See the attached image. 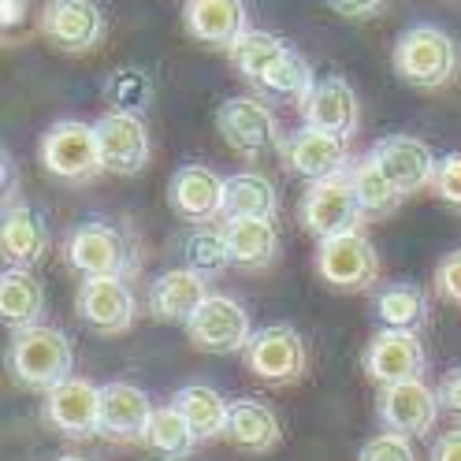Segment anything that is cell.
<instances>
[{"mask_svg":"<svg viewBox=\"0 0 461 461\" xmlns=\"http://www.w3.org/2000/svg\"><path fill=\"white\" fill-rule=\"evenodd\" d=\"M64 261L82 279H131L138 272V249L123 227L108 220H90L68 235Z\"/></svg>","mask_w":461,"mask_h":461,"instance_id":"6da1fadb","label":"cell"},{"mask_svg":"<svg viewBox=\"0 0 461 461\" xmlns=\"http://www.w3.org/2000/svg\"><path fill=\"white\" fill-rule=\"evenodd\" d=\"M461 52L443 26L417 23L394 41V71L417 90H443L457 78Z\"/></svg>","mask_w":461,"mask_h":461,"instance_id":"7a4b0ae2","label":"cell"},{"mask_svg":"<svg viewBox=\"0 0 461 461\" xmlns=\"http://www.w3.org/2000/svg\"><path fill=\"white\" fill-rule=\"evenodd\" d=\"M12 376L31 387V391H52L60 387L64 380H71V368H75V350H71V339L60 328H49V324H34V328H23L12 339Z\"/></svg>","mask_w":461,"mask_h":461,"instance_id":"3957f363","label":"cell"},{"mask_svg":"<svg viewBox=\"0 0 461 461\" xmlns=\"http://www.w3.org/2000/svg\"><path fill=\"white\" fill-rule=\"evenodd\" d=\"M38 157L45 164L49 176L64 179V183H90L97 179L104 164H101V146H97V131L82 120H60L41 134Z\"/></svg>","mask_w":461,"mask_h":461,"instance_id":"277c9868","label":"cell"},{"mask_svg":"<svg viewBox=\"0 0 461 461\" xmlns=\"http://www.w3.org/2000/svg\"><path fill=\"white\" fill-rule=\"evenodd\" d=\"M216 131L246 160H261L272 149H283V131L276 112L261 97H230L216 112Z\"/></svg>","mask_w":461,"mask_h":461,"instance_id":"5b68a950","label":"cell"},{"mask_svg":"<svg viewBox=\"0 0 461 461\" xmlns=\"http://www.w3.org/2000/svg\"><path fill=\"white\" fill-rule=\"evenodd\" d=\"M246 368L261 384L291 387L309 372L305 339L291 324H268L261 331H253V339L246 346Z\"/></svg>","mask_w":461,"mask_h":461,"instance_id":"8992f818","label":"cell"},{"mask_svg":"<svg viewBox=\"0 0 461 461\" xmlns=\"http://www.w3.org/2000/svg\"><path fill=\"white\" fill-rule=\"evenodd\" d=\"M361 220H365V212L357 205L350 167L339 171V176H331V179L309 183V190L302 197V223H305L309 235H316L324 242V239L346 235V230H357Z\"/></svg>","mask_w":461,"mask_h":461,"instance_id":"52a82bcc","label":"cell"},{"mask_svg":"<svg viewBox=\"0 0 461 461\" xmlns=\"http://www.w3.org/2000/svg\"><path fill=\"white\" fill-rule=\"evenodd\" d=\"M316 272H321V279L328 286H335V291L357 294V291L376 286L380 257L361 230H346V235L321 242V249H316Z\"/></svg>","mask_w":461,"mask_h":461,"instance_id":"ba28073f","label":"cell"},{"mask_svg":"<svg viewBox=\"0 0 461 461\" xmlns=\"http://www.w3.org/2000/svg\"><path fill=\"white\" fill-rule=\"evenodd\" d=\"M190 342L201 354H246V346L253 339L249 312L239 298L230 294H209V302L194 312V321L186 324Z\"/></svg>","mask_w":461,"mask_h":461,"instance_id":"9c48e42d","label":"cell"},{"mask_svg":"<svg viewBox=\"0 0 461 461\" xmlns=\"http://www.w3.org/2000/svg\"><path fill=\"white\" fill-rule=\"evenodd\" d=\"M38 31L60 52H90L104 41V12L97 0H49L38 15Z\"/></svg>","mask_w":461,"mask_h":461,"instance_id":"30bf717a","label":"cell"},{"mask_svg":"<svg viewBox=\"0 0 461 461\" xmlns=\"http://www.w3.org/2000/svg\"><path fill=\"white\" fill-rule=\"evenodd\" d=\"M368 160L376 164L384 176L391 179V186L410 197V194H420L436 183V153L428 149V141L413 138V134H391V138H380L376 146H372Z\"/></svg>","mask_w":461,"mask_h":461,"instance_id":"8fae6325","label":"cell"},{"mask_svg":"<svg viewBox=\"0 0 461 461\" xmlns=\"http://www.w3.org/2000/svg\"><path fill=\"white\" fill-rule=\"evenodd\" d=\"M94 131H97L101 164L108 176H138V171L149 164L153 141H149V127L141 115L108 112L94 123Z\"/></svg>","mask_w":461,"mask_h":461,"instance_id":"7c38bea8","label":"cell"},{"mask_svg":"<svg viewBox=\"0 0 461 461\" xmlns=\"http://www.w3.org/2000/svg\"><path fill=\"white\" fill-rule=\"evenodd\" d=\"M223 194L227 179L205 164H183L167 183V205L179 220L194 227H209L216 216H223Z\"/></svg>","mask_w":461,"mask_h":461,"instance_id":"4fadbf2b","label":"cell"},{"mask_svg":"<svg viewBox=\"0 0 461 461\" xmlns=\"http://www.w3.org/2000/svg\"><path fill=\"white\" fill-rule=\"evenodd\" d=\"M45 420L68 439L101 436V387L86 376H71L45 394Z\"/></svg>","mask_w":461,"mask_h":461,"instance_id":"5bb4252c","label":"cell"},{"mask_svg":"<svg viewBox=\"0 0 461 461\" xmlns=\"http://www.w3.org/2000/svg\"><path fill=\"white\" fill-rule=\"evenodd\" d=\"M428 354L417 331H380L365 350V372L380 387L424 380Z\"/></svg>","mask_w":461,"mask_h":461,"instance_id":"9a60e30c","label":"cell"},{"mask_svg":"<svg viewBox=\"0 0 461 461\" xmlns=\"http://www.w3.org/2000/svg\"><path fill=\"white\" fill-rule=\"evenodd\" d=\"M439 394L431 391L424 380H410V384H394L380 391L376 402V417L387 431H398V436H428L439 420Z\"/></svg>","mask_w":461,"mask_h":461,"instance_id":"2e32d148","label":"cell"},{"mask_svg":"<svg viewBox=\"0 0 461 461\" xmlns=\"http://www.w3.org/2000/svg\"><path fill=\"white\" fill-rule=\"evenodd\" d=\"M153 402L134 384H104L101 387V436L112 443H146L153 424Z\"/></svg>","mask_w":461,"mask_h":461,"instance_id":"e0dca14e","label":"cell"},{"mask_svg":"<svg viewBox=\"0 0 461 461\" xmlns=\"http://www.w3.org/2000/svg\"><path fill=\"white\" fill-rule=\"evenodd\" d=\"M75 309L86 324L101 335H123L134 324V291L127 286V279H82L78 294H75Z\"/></svg>","mask_w":461,"mask_h":461,"instance_id":"ac0fdd59","label":"cell"},{"mask_svg":"<svg viewBox=\"0 0 461 461\" xmlns=\"http://www.w3.org/2000/svg\"><path fill=\"white\" fill-rule=\"evenodd\" d=\"M302 115H305V127L350 141L361 123V104L346 78H321L312 86V94L302 101Z\"/></svg>","mask_w":461,"mask_h":461,"instance_id":"d6986e66","label":"cell"},{"mask_svg":"<svg viewBox=\"0 0 461 461\" xmlns=\"http://www.w3.org/2000/svg\"><path fill=\"white\" fill-rule=\"evenodd\" d=\"M183 23L194 41L223 52H230L246 31H253L246 0H186Z\"/></svg>","mask_w":461,"mask_h":461,"instance_id":"ffe728a7","label":"cell"},{"mask_svg":"<svg viewBox=\"0 0 461 461\" xmlns=\"http://www.w3.org/2000/svg\"><path fill=\"white\" fill-rule=\"evenodd\" d=\"M283 160L305 183H321V179H331V176H339V171L350 167L346 164L350 160V149H346V141L335 138V134L302 127L283 141Z\"/></svg>","mask_w":461,"mask_h":461,"instance_id":"44dd1931","label":"cell"},{"mask_svg":"<svg viewBox=\"0 0 461 461\" xmlns=\"http://www.w3.org/2000/svg\"><path fill=\"white\" fill-rule=\"evenodd\" d=\"M209 279L197 276L190 268H171L164 276L153 279L149 286V309L157 321H167V324H190L194 312L209 302Z\"/></svg>","mask_w":461,"mask_h":461,"instance_id":"7402d4cb","label":"cell"},{"mask_svg":"<svg viewBox=\"0 0 461 461\" xmlns=\"http://www.w3.org/2000/svg\"><path fill=\"white\" fill-rule=\"evenodd\" d=\"M49 249V230L41 223V216L23 205V201H12L5 205V223H0V253H5L8 268H31L38 265Z\"/></svg>","mask_w":461,"mask_h":461,"instance_id":"603a6c76","label":"cell"},{"mask_svg":"<svg viewBox=\"0 0 461 461\" xmlns=\"http://www.w3.org/2000/svg\"><path fill=\"white\" fill-rule=\"evenodd\" d=\"M223 239L230 253V268L265 272L279 257V235L272 220H227Z\"/></svg>","mask_w":461,"mask_h":461,"instance_id":"cb8c5ba5","label":"cell"},{"mask_svg":"<svg viewBox=\"0 0 461 461\" xmlns=\"http://www.w3.org/2000/svg\"><path fill=\"white\" fill-rule=\"evenodd\" d=\"M227 439L249 450V454H268L279 447L283 439V428L276 410H268L265 402L257 398H242V402H230V413H227Z\"/></svg>","mask_w":461,"mask_h":461,"instance_id":"d4e9b609","label":"cell"},{"mask_svg":"<svg viewBox=\"0 0 461 461\" xmlns=\"http://www.w3.org/2000/svg\"><path fill=\"white\" fill-rule=\"evenodd\" d=\"M45 312V286L31 268H5L0 276V316L12 331L41 324Z\"/></svg>","mask_w":461,"mask_h":461,"instance_id":"484cf974","label":"cell"},{"mask_svg":"<svg viewBox=\"0 0 461 461\" xmlns=\"http://www.w3.org/2000/svg\"><path fill=\"white\" fill-rule=\"evenodd\" d=\"M279 194L276 183L261 171H239L227 179L223 194V216L227 220H276Z\"/></svg>","mask_w":461,"mask_h":461,"instance_id":"4316f807","label":"cell"},{"mask_svg":"<svg viewBox=\"0 0 461 461\" xmlns=\"http://www.w3.org/2000/svg\"><path fill=\"white\" fill-rule=\"evenodd\" d=\"M190 424V431L197 436V443H209V439H220L227 436V398L209 387V384H190V387H179L176 391V402H171Z\"/></svg>","mask_w":461,"mask_h":461,"instance_id":"83f0119b","label":"cell"},{"mask_svg":"<svg viewBox=\"0 0 461 461\" xmlns=\"http://www.w3.org/2000/svg\"><path fill=\"white\" fill-rule=\"evenodd\" d=\"M376 321L384 331H420L428 321V298L417 283H387L376 294Z\"/></svg>","mask_w":461,"mask_h":461,"instance_id":"f1b7e54d","label":"cell"},{"mask_svg":"<svg viewBox=\"0 0 461 461\" xmlns=\"http://www.w3.org/2000/svg\"><path fill=\"white\" fill-rule=\"evenodd\" d=\"M227 56H230V64H235V71L246 82L257 86L286 56V41L276 38V34H268V31H246L239 38V45L230 49Z\"/></svg>","mask_w":461,"mask_h":461,"instance_id":"f546056e","label":"cell"},{"mask_svg":"<svg viewBox=\"0 0 461 461\" xmlns=\"http://www.w3.org/2000/svg\"><path fill=\"white\" fill-rule=\"evenodd\" d=\"M350 179H354L357 205H361L365 220H387L402 205V194L391 186V179L368 157L357 160V164H350Z\"/></svg>","mask_w":461,"mask_h":461,"instance_id":"4dcf8cb0","label":"cell"},{"mask_svg":"<svg viewBox=\"0 0 461 461\" xmlns=\"http://www.w3.org/2000/svg\"><path fill=\"white\" fill-rule=\"evenodd\" d=\"M101 94L112 104V112H127V115H141L153 104V78L141 68H115L104 82Z\"/></svg>","mask_w":461,"mask_h":461,"instance_id":"1f68e13d","label":"cell"},{"mask_svg":"<svg viewBox=\"0 0 461 461\" xmlns=\"http://www.w3.org/2000/svg\"><path fill=\"white\" fill-rule=\"evenodd\" d=\"M312 86H316V78H312V68H309V60L302 52H294V49H286V56L283 60L257 82V90L261 94H268V97H286V101H305L309 94H312Z\"/></svg>","mask_w":461,"mask_h":461,"instance_id":"d6a6232c","label":"cell"},{"mask_svg":"<svg viewBox=\"0 0 461 461\" xmlns=\"http://www.w3.org/2000/svg\"><path fill=\"white\" fill-rule=\"evenodd\" d=\"M183 268L197 272V276H220L223 268H230V253H227V239L216 227H194L186 242H183Z\"/></svg>","mask_w":461,"mask_h":461,"instance_id":"836d02e7","label":"cell"},{"mask_svg":"<svg viewBox=\"0 0 461 461\" xmlns=\"http://www.w3.org/2000/svg\"><path fill=\"white\" fill-rule=\"evenodd\" d=\"M146 447H153V450H157L160 457H167V461H183V457H190V454H194L197 436L190 431L186 417H183L176 406H164V410H157V413H153V424H149V439H146Z\"/></svg>","mask_w":461,"mask_h":461,"instance_id":"e575fe53","label":"cell"},{"mask_svg":"<svg viewBox=\"0 0 461 461\" xmlns=\"http://www.w3.org/2000/svg\"><path fill=\"white\" fill-rule=\"evenodd\" d=\"M357 461H417V450L410 443V436H398V431H380L361 447Z\"/></svg>","mask_w":461,"mask_h":461,"instance_id":"d590c367","label":"cell"},{"mask_svg":"<svg viewBox=\"0 0 461 461\" xmlns=\"http://www.w3.org/2000/svg\"><path fill=\"white\" fill-rule=\"evenodd\" d=\"M431 190L439 194V201H447L450 209L461 212V153H447L436 167V183Z\"/></svg>","mask_w":461,"mask_h":461,"instance_id":"8d00e7d4","label":"cell"},{"mask_svg":"<svg viewBox=\"0 0 461 461\" xmlns=\"http://www.w3.org/2000/svg\"><path fill=\"white\" fill-rule=\"evenodd\" d=\"M436 291H439L443 302L461 309V249L447 253L439 261V268H436Z\"/></svg>","mask_w":461,"mask_h":461,"instance_id":"74e56055","label":"cell"},{"mask_svg":"<svg viewBox=\"0 0 461 461\" xmlns=\"http://www.w3.org/2000/svg\"><path fill=\"white\" fill-rule=\"evenodd\" d=\"M436 394H439V410L447 417L461 420V368H450L447 372V376L439 380V387H436Z\"/></svg>","mask_w":461,"mask_h":461,"instance_id":"f35d334b","label":"cell"},{"mask_svg":"<svg viewBox=\"0 0 461 461\" xmlns=\"http://www.w3.org/2000/svg\"><path fill=\"white\" fill-rule=\"evenodd\" d=\"M324 5L342 19H372L387 8V0H324Z\"/></svg>","mask_w":461,"mask_h":461,"instance_id":"ab89813d","label":"cell"},{"mask_svg":"<svg viewBox=\"0 0 461 461\" xmlns=\"http://www.w3.org/2000/svg\"><path fill=\"white\" fill-rule=\"evenodd\" d=\"M431 461H461V428H450L431 443Z\"/></svg>","mask_w":461,"mask_h":461,"instance_id":"60d3db41","label":"cell"},{"mask_svg":"<svg viewBox=\"0 0 461 461\" xmlns=\"http://www.w3.org/2000/svg\"><path fill=\"white\" fill-rule=\"evenodd\" d=\"M26 8H31V0H0V23H5V31H15L26 19Z\"/></svg>","mask_w":461,"mask_h":461,"instance_id":"b9f144b4","label":"cell"},{"mask_svg":"<svg viewBox=\"0 0 461 461\" xmlns=\"http://www.w3.org/2000/svg\"><path fill=\"white\" fill-rule=\"evenodd\" d=\"M56 461H82V457H56Z\"/></svg>","mask_w":461,"mask_h":461,"instance_id":"7bdbcfd3","label":"cell"}]
</instances>
